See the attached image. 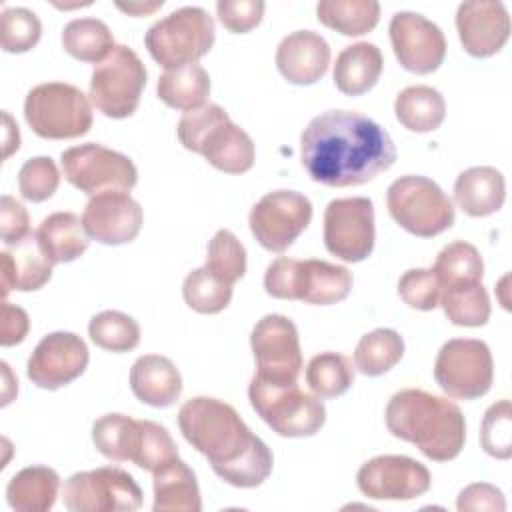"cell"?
<instances>
[{"label": "cell", "instance_id": "5b68a950", "mask_svg": "<svg viewBox=\"0 0 512 512\" xmlns=\"http://www.w3.org/2000/svg\"><path fill=\"white\" fill-rule=\"evenodd\" d=\"M264 288L272 298L302 300L308 304L342 302L352 288V272L326 260L276 258L264 274Z\"/></svg>", "mask_w": 512, "mask_h": 512}, {"label": "cell", "instance_id": "f5cc1de1", "mask_svg": "<svg viewBox=\"0 0 512 512\" xmlns=\"http://www.w3.org/2000/svg\"><path fill=\"white\" fill-rule=\"evenodd\" d=\"M164 2L160 0V2H150V4H142V2H128V4H124V2H116V6L122 10V12H128V14H134V16H142V14H150V12H154L156 8H160Z\"/></svg>", "mask_w": 512, "mask_h": 512}, {"label": "cell", "instance_id": "816d5d0a", "mask_svg": "<svg viewBox=\"0 0 512 512\" xmlns=\"http://www.w3.org/2000/svg\"><path fill=\"white\" fill-rule=\"evenodd\" d=\"M2 118H4V158H8L12 152L18 150L20 134H18L16 122L12 120V116L8 112H4Z\"/></svg>", "mask_w": 512, "mask_h": 512}, {"label": "cell", "instance_id": "d4e9b609", "mask_svg": "<svg viewBox=\"0 0 512 512\" xmlns=\"http://www.w3.org/2000/svg\"><path fill=\"white\" fill-rule=\"evenodd\" d=\"M506 198V182L500 170L492 166H472L454 182L456 204L474 218L498 212Z\"/></svg>", "mask_w": 512, "mask_h": 512}, {"label": "cell", "instance_id": "7402d4cb", "mask_svg": "<svg viewBox=\"0 0 512 512\" xmlns=\"http://www.w3.org/2000/svg\"><path fill=\"white\" fill-rule=\"evenodd\" d=\"M330 64L328 42L312 30H296L282 38L276 50V66L280 74L296 86L318 82Z\"/></svg>", "mask_w": 512, "mask_h": 512}, {"label": "cell", "instance_id": "3957f363", "mask_svg": "<svg viewBox=\"0 0 512 512\" xmlns=\"http://www.w3.org/2000/svg\"><path fill=\"white\" fill-rule=\"evenodd\" d=\"M384 416L392 436L414 444L430 460L448 462L464 448L466 422L448 398L406 388L390 398Z\"/></svg>", "mask_w": 512, "mask_h": 512}, {"label": "cell", "instance_id": "6da1fadb", "mask_svg": "<svg viewBox=\"0 0 512 512\" xmlns=\"http://www.w3.org/2000/svg\"><path fill=\"white\" fill-rule=\"evenodd\" d=\"M300 158L314 182L330 188L374 180L396 162L390 134L354 110H328L308 122L300 136Z\"/></svg>", "mask_w": 512, "mask_h": 512}, {"label": "cell", "instance_id": "4316f807", "mask_svg": "<svg viewBox=\"0 0 512 512\" xmlns=\"http://www.w3.org/2000/svg\"><path fill=\"white\" fill-rule=\"evenodd\" d=\"M384 68L382 52L372 42L346 46L334 64V84L342 94L360 96L374 88Z\"/></svg>", "mask_w": 512, "mask_h": 512}, {"label": "cell", "instance_id": "7a4b0ae2", "mask_svg": "<svg viewBox=\"0 0 512 512\" xmlns=\"http://www.w3.org/2000/svg\"><path fill=\"white\" fill-rule=\"evenodd\" d=\"M182 436L208 458L212 470L236 488H256L272 472L270 448L224 400L196 396L178 410Z\"/></svg>", "mask_w": 512, "mask_h": 512}, {"label": "cell", "instance_id": "ab89813d", "mask_svg": "<svg viewBox=\"0 0 512 512\" xmlns=\"http://www.w3.org/2000/svg\"><path fill=\"white\" fill-rule=\"evenodd\" d=\"M186 304L200 314L222 312L232 300V286L218 280L206 266L192 270L182 284Z\"/></svg>", "mask_w": 512, "mask_h": 512}, {"label": "cell", "instance_id": "f35d334b", "mask_svg": "<svg viewBox=\"0 0 512 512\" xmlns=\"http://www.w3.org/2000/svg\"><path fill=\"white\" fill-rule=\"evenodd\" d=\"M88 334L96 346L108 352H128L140 342V326L136 320L118 310H104L92 316Z\"/></svg>", "mask_w": 512, "mask_h": 512}, {"label": "cell", "instance_id": "836d02e7", "mask_svg": "<svg viewBox=\"0 0 512 512\" xmlns=\"http://www.w3.org/2000/svg\"><path fill=\"white\" fill-rule=\"evenodd\" d=\"M62 46L76 60L100 64L116 44L106 22L98 18H76L64 26Z\"/></svg>", "mask_w": 512, "mask_h": 512}, {"label": "cell", "instance_id": "9a60e30c", "mask_svg": "<svg viewBox=\"0 0 512 512\" xmlns=\"http://www.w3.org/2000/svg\"><path fill=\"white\" fill-rule=\"evenodd\" d=\"M374 204L370 198H336L324 210V246L344 260L360 262L374 248Z\"/></svg>", "mask_w": 512, "mask_h": 512}, {"label": "cell", "instance_id": "277c9868", "mask_svg": "<svg viewBox=\"0 0 512 512\" xmlns=\"http://www.w3.org/2000/svg\"><path fill=\"white\" fill-rule=\"evenodd\" d=\"M178 140L186 150L202 154L216 170L244 174L254 164V142L218 104H204L182 114Z\"/></svg>", "mask_w": 512, "mask_h": 512}, {"label": "cell", "instance_id": "8fae6325", "mask_svg": "<svg viewBox=\"0 0 512 512\" xmlns=\"http://www.w3.org/2000/svg\"><path fill=\"white\" fill-rule=\"evenodd\" d=\"M60 164L64 178L88 196L130 192L138 180V170L126 154L96 142L66 148Z\"/></svg>", "mask_w": 512, "mask_h": 512}, {"label": "cell", "instance_id": "74e56055", "mask_svg": "<svg viewBox=\"0 0 512 512\" xmlns=\"http://www.w3.org/2000/svg\"><path fill=\"white\" fill-rule=\"evenodd\" d=\"M432 272L438 280V286L444 288L456 282L482 280L484 262L476 246L464 240H456L438 252Z\"/></svg>", "mask_w": 512, "mask_h": 512}, {"label": "cell", "instance_id": "60d3db41", "mask_svg": "<svg viewBox=\"0 0 512 512\" xmlns=\"http://www.w3.org/2000/svg\"><path fill=\"white\" fill-rule=\"evenodd\" d=\"M178 458V446L170 432L152 420H138V438L132 462L148 472H156L166 462Z\"/></svg>", "mask_w": 512, "mask_h": 512}, {"label": "cell", "instance_id": "681fc988", "mask_svg": "<svg viewBox=\"0 0 512 512\" xmlns=\"http://www.w3.org/2000/svg\"><path fill=\"white\" fill-rule=\"evenodd\" d=\"M456 508L460 512H468V510H488V512H504L506 510V500L504 494L486 482H476L466 486L460 494H458V502Z\"/></svg>", "mask_w": 512, "mask_h": 512}, {"label": "cell", "instance_id": "30bf717a", "mask_svg": "<svg viewBox=\"0 0 512 512\" xmlns=\"http://www.w3.org/2000/svg\"><path fill=\"white\" fill-rule=\"evenodd\" d=\"M146 86V68L140 56L116 44L112 52L94 66L90 78V100L108 118H128L140 104Z\"/></svg>", "mask_w": 512, "mask_h": 512}, {"label": "cell", "instance_id": "2e32d148", "mask_svg": "<svg viewBox=\"0 0 512 512\" xmlns=\"http://www.w3.org/2000/svg\"><path fill=\"white\" fill-rule=\"evenodd\" d=\"M256 376L268 382H296L302 370L300 338L294 322L282 314H266L250 334Z\"/></svg>", "mask_w": 512, "mask_h": 512}, {"label": "cell", "instance_id": "ee69618b", "mask_svg": "<svg viewBox=\"0 0 512 512\" xmlns=\"http://www.w3.org/2000/svg\"><path fill=\"white\" fill-rule=\"evenodd\" d=\"M482 448L500 460L512 456V408L510 400H500L492 404L480 426Z\"/></svg>", "mask_w": 512, "mask_h": 512}, {"label": "cell", "instance_id": "4dcf8cb0", "mask_svg": "<svg viewBox=\"0 0 512 512\" xmlns=\"http://www.w3.org/2000/svg\"><path fill=\"white\" fill-rule=\"evenodd\" d=\"M158 98L176 110H194L206 104L210 94V76L198 64H186L166 70L158 78Z\"/></svg>", "mask_w": 512, "mask_h": 512}, {"label": "cell", "instance_id": "7dc6e473", "mask_svg": "<svg viewBox=\"0 0 512 512\" xmlns=\"http://www.w3.org/2000/svg\"><path fill=\"white\" fill-rule=\"evenodd\" d=\"M262 0H218L216 12L222 26L234 34H244L256 28L264 16Z\"/></svg>", "mask_w": 512, "mask_h": 512}, {"label": "cell", "instance_id": "52a82bcc", "mask_svg": "<svg viewBox=\"0 0 512 512\" xmlns=\"http://www.w3.org/2000/svg\"><path fill=\"white\" fill-rule=\"evenodd\" d=\"M214 20L200 6H182L154 22L144 44L150 56L166 70L196 64L214 44Z\"/></svg>", "mask_w": 512, "mask_h": 512}, {"label": "cell", "instance_id": "f6af8a7d", "mask_svg": "<svg viewBox=\"0 0 512 512\" xmlns=\"http://www.w3.org/2000/svg\"><path fill=\"white\" fill-rule=\"evenodd\" d=\"M60 184L58 166L50 156H36L22 164L18 172L20 194L30 202L48 200Z\"/></svg>", "mask_w": 512, "mask_h": 512}, {"label": "cell", "instance_id": "f546056e", "mask_svg": "<svg viewBox=\"0 0 512 512\" xmlns=\"http://www.w3.org/2000/svg\"><path fill=\"white\" fill-rule=\"evenodd\" d=\"M398 122L412 132H432L446 116V102L442 94L426 84L404 88L394 102Z\"/></svg>", "mask_w": 512, "mask_h": 512}, {"label": "cell", "instance_id": "bcb514c9", "mask_svg": "<svg viewBox=\"0 0 512 512\" xmlns=\"http://www.w3.org/2000/svg\"><path fill=\"white\" fill-rule=\"evenodd\" d=\"M398 294L410 308L416 310H434L440 298V286L432 270L414 268L400 276Z\"/></svg>", "mask_w": 512, "mask_h": 512}, {"label": "cell", "instance_id": "7bdbcfd3", "mask_svg": "<svg viewBox=\"0 0 512 512\" xmlns=\"http://www.w3.org/2000/svg\"><path fill=\"white\" fill-rule=\"evenodd\" d=\"M2 48L12 54L28 52L34 48L42 36V24L38 16L24 6L4 8L0 20Z\"/></svg>", "mask_w": 512, "mask_h": 512}, {"label": "cell", "instance_id": "83f0119b", "mask_svg": "<svg viewBox=\"0 0 512 512\" xmlns=\"http://www.w3.org/2000/svg\"><path fill=\"white\" fill-rule=\"evenodd\" d=\"M60 476L48 466H28L14 474L6 486V500L16 512H46L54 506Z\"/></svg>", "mask_w": 512, "mask_h": 512}, {"label": "cell", "instance_id": "d6986e66", "mask_svg": "<svg viewBox=\"0 0 512 512\" xmlns=\"http://www.w3.org/2000/svg\"><path fill=\"white\" fill-rule=\"evenodd\" d=\"M86 366V342L74 332H52L36 344L28 358L26 374L38 388L56 390L76 380Z\"/></svg>", "mask_w": 512, "mask_h": 512}, {"label": "cell", "instance_id": "ba28073f", "mask_svg": "<svg viewBox=\"0 0 512 512\" xmlns=\"http://www.w3.org/2000/svg\"><path fill=\"white\" fill-rule=\"evenodd\" d=\"M24 118L40 138L68 140L90 130L92 108L80 88L66 82H44L26 94Z\"/></svg>", "mask_w": 512, "mask_h": 512}, {"label": "cell", "instance_id": "f1b7e54d", "mask_svg": "<svg viewBox=\"0 0 512 512\" xmlns=\"http://www.w3.org/2000/svg\"><path fill=\"white\" fill-rule=\"evenodd\" d=\"M36 236L52 264L80 258L90 244V236L86 234L82 220L72 212H54L46 216L40 222Z\"/></svg>", "mask_w": 512, "mask_h": 512}, {"label": "cell", "instance_id": "ffe728a7", "mask_svg": "<svg viewBox=\"0 0 512 512\" xmlns=\"http://www.w3.org/2000/svg\"><path fill=\"white\" fill-rule=\"evenodd\" d=\"M142 218V206L128 192L96 194L82 212L86 234L108 246L132 242L142 228Z\"/></svg>", "mask_w": 512, "mask_h": 512}, {"label": "cell", "instance_id": "8992f818", "mask_svg": "<svg viewBox=\"0 0 512 512\" xmlns=\"http://www.w3.org/2000/svg\"><path fill=\"white\" fill-rule=\"evenodd\" d=\"M256 414L280 436H314L326 422V408L318 396L298 388V382H268L256 374L248 386Z\"/></svg>", "mask_w": 512, "mask_h": 512}, {"label": "cell", "instance_id": "d6a6232c", "mask_svg": "<svg viewBox=\"0 0 512 512\" xmlns=\"http://www.w3.org/2000/svg\"><path fill=\"white\" fill-rule=\"evenodd\" d=\"M316 14L324 26L344 36H362L378 24L380 4L376 0H322Z\"/></svg>", "mask_w": 512, "mask_h": 512}, {"label": "cell", "instance_id": "5bb4252c", "mask_svg": "<svg viewBox=\"0 0 512 512\" xmlns=\"http://www.w3.org/2000/svg\"><path fill=\"white\" fill-rule=\"evenodd\" d=\"M312 220L310 200L294 190L264 194L250 210V230L258 244L270 252H286Z\"/></svg>", "mask_w": 512, "mask_h": 512}, {"label": "cell", "instance_id": "c3c4849f", "mask_svg": "<svg viewBox=\"0 0 512 512\" xmlns=\"http://www.w3.org/2000/svg\"><path fill=\"white\" fill-rule=\"evenodd\" d=\"M30 234V218L26 208L12 196L4 194L0 200V238L12 246Z\"/></svg>", "mask_w": 512, "mask_h": 512}, {"label": "cell", "instance_id": "e575fe53", "mask_svg": "<svg viewBox=\"0 0 512 512\" xmlns=\"http://www.w3.org/2000/svg\"><path fill=\"white\" fill-rule=\"evenodd\" d=\"M404 354V340L392 328H376L360 338L354 350V368L364 376H380L392 370Z\"/></svg>", "mask_w": 512, "mask_h": 512}, {"label": "cell", "instance_id": "d590c367", "mask_svg": "<svg viewBox=\"0 0 512 512\" xmlns=\"http://www.w3.org/2000/svg\"><path fill=\"white\" fill-rule=\"evenodd\" d=\"M138 438V420L126 414H104L92 424L96 450L114 462L132 460Z\"/></svg>", "mask_w": 512, "mask_h": 512}, {"label": "cell", "instance_id": "44dd1931", "mask_svg": "<svg viewBox=\"0 0 512 512\" xmlns=\"http://www.w3.org/2000/svg\"><path fill=\"white\" fill-rule=\"evenodd\" d=\"M456 28L470 56L488 58L506 44L510 36V16L502 2L470 0L458 6Z\"/></svg>", "mask_w": 512, "mask_h": 512}, {"label": "cell", "instance_id": "8d00e7d4", "mask_svg": "<svg viewBox=\"0 0 512 512\" xmlns=\"http://www.w3.org/2000/svg\"><path fill=\"white\" fill-rule=\"evenodd\" d=\"M354 382V364L338 352L316 354L306 366V384L318 398H336Z\"/></svg>", "mask_w": 512, "mask_h": 512}, {"label": "cell", "instance_id": "cb8c5ba5", "mask_svg": "<svg viewBox=\"0 0 512 512\" xmlns=\"http://www.w3.org/2000/svg\"><path fill=\"white\" fill-rule=\"evenodd\" d=\"M130 388L140 402L166 408L180 398L182 376L170 358L144 354L130 368Z\"/></svg>", "mask_w": 512, "mask_h": 512}, {"label": "cell", "instance_id": "b9f144b4", "mask_svg": "<svg viewBox=\"0 0 512 512\" xmlns=\"http://www.w3.org/2000/svg\"><path fill=\"white\" fill-rule=\"evenodd\" d=\"M206 268L222 282L234 284L246 272V250L242 242L226 228L218 230L208 242Z\"/></svg>", "mask_w": 512, "mask_h": 512}, {"label": "cell", "instance_id": "7c38bea8", "mask_svg": "<svg viewBox=\"0 0 512 512\" xmlns=\"http://www.w3.org/2000/svg\"><path fill=\"white\" fill-rule=\"evenodd\" d=\"M434 380L450 398L476 400L484 396L494 380L488 344L476 338L448 340L436 356Z\"/></svg>", "mask_w": 512, "mask_h": 512}, {"label": "cell", "instance_id": "f907efd6", "mask_svg": "<svg viewBox=\"0 0 512 512\" xmlns=\"http://www.w3.org/2000/svg\"><path fill=\"white\" fill-rule=\"evenodd\" d=\"M30 320L26 310L20 306H14L10 302H2V322H0V344L2 346H14L24 340L28 334Z\"/></svg>", "mask_w": 512, "mask_h": 512}, {"label": "cell", "instance_id": "e0dca14e", "mask_svg": "<svg viewBox=\"0 0 512 512\" xmlns=\"http://www.w3.org/2000/svg\"><path fill=\"white\" fill-rule=\"evenodd\" d=\"M360 492L372 500H412L430 490L432 476L424 464L400 454L364 462L356 474Z\"/></svg>", "mask_w": 512, "mask_h": 512}, {"label": "cell", "instance_id": "4fadbf2b", "mask_svg": "<svg viewBox=\"0 0 512 512\" xmlns=\"http://www.w3.org/2000/svg\"><path fill=\"white\" fill-rule=\"evenodd\" d=\"M62 502L70 512H134L142 506L136 480L118 466L72 474L62 488Z\"/></svg>", "mask_w": 512, "mask_h": 512}, {"label": "cell", "instance_id": "ac0fdd59", "mask_svg": "<svg viewBox=\"0 0 512 512\" xmlns=\"http://www.w3.org/2000/svg\"><path fill=\"white\" fill-rule=\"evenodd\" d=\"M392 50L408 72L430 74L440 68L446 56L444 32L426 16L400 10L390 20Z\"/></svg>", "mask_w": 512, "mask_h": 512}, {"label": "cell", "instance_id": "484cf974", "mask_svg": "<svg viewBox=\"0 0 512 512\" xmlns=\"http://www.w3.org/2000/svg\"><path fill=\"white\" fill-rule=\"evenodd\" d=\"M154 512H200V488L192 468L174 458L154 472Z\"/></svg>", "mask_w": 512, "mask_h": 512}, {"label": "cell", "instance_id": "1f68e13d", "mask_svg": "<svg viewBox=\"0 0 512 512\" xmlns=\"http://www.w3.org/2000/svg\"><path fill=\"white\" fill-rule=\"evenodd\" d=\"M438 304L456 326H484L490 318V298L482 280L456 282L440 288Z\"/></svg>", "mask_w": 512, "mask_h": 512}, {"label": "cell", "instance_id": "603a6c76", "mask_svg": "<svg viewBox=\"0 0 512 512\" xmlns=\"http://www.w3.org/2000/svg\"><path fill=\"white\" fill-rule=\"evenodd\" d=\"M2 258V298L6 300L10 290H38L52 276V262L40 246L36 232H30L20 242L8 246L0 254Z\"/></svg>", "mask_w": 512, "mask_h": 512}, {"label": "cell", "instance_id": "9c48e42d", "mask_svg": "<svg viewBox=\"0 0 512 512\" xmlns=\"http://www.w3.org/2000/svg\"><path fill=\"white\" fill-rule=\"evenodd\" d=\"M390 216L410 234L432 238L454 224V206L444 190L426 176H400L388 186Z\"/></svg>", "mask_w": 512, "mask_h": 512}]
</instances>
